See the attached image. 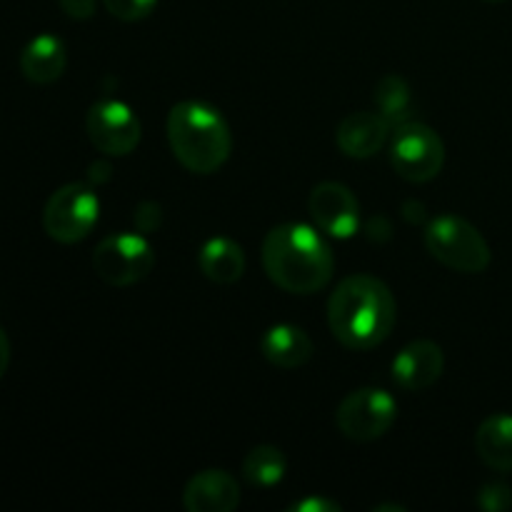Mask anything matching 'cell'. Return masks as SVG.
I'll return each mask as SVG.
<instances>
[{"instance_id":"9","label":"cell","mask_w":512,"mask_h":512,"mask_svg":"<svg viewBox=\"0 0 512 512\" xmlns=\"http://www.w3.org/2000/svg\"><path fill=\"white\" fill-rule=\"evenodd\" d=\"M85 130L95 150L105 155H130L140 143V120L123 100H98L88 110Z\"/></svg>"},{"instance_id":"12","label":"cell","mask_w":512,"mask_h":512,"mask_svg":"<svg viewBox=\"0 0 512 512\" xmlns=\"http://www.w3.org/2000/svg\"><path fill=\"white\" fill-rule=\"evenodd\" d=\"M188 512H230L240 505V485L228 470H203L183 490Z\"/></svg>"},{"instance_id":"24","label":"cell","mask_w":512,"mask_h":512,"mask_svg":"<svg viewBox=\"0 0 512 512\" xmlns=\"http://www.w3.org/2000/svg\"><path fill=\"white\" fill-rule=\"evenodd\" d=\"M8 365H10V340L8 335L3 333V328H0V380H3Z\"/></svg>"},{"instance_id":"14","label":"cell","mask_w":512,"mask_h":512,"mask_svg":"<svg viewBox=\"0 0 512 512\" xmlns=\"http://www.w3.org/2000/svg\"><path fill=\"white\" fill-rule=\"evenodd\" d=\"M263 358L280 370H295L308 363L315 353V345L303 328L293 323H278L265 330L260 340Z\"/></svg>"},{"instance_id":"5","label":"cell","mask_w":512,"mask_h":512,"mask_svg":"<svg viewBox=\"0 0 512 512\" xmlns=\"http://www.w3.org/2000/svg\"><path fill=\"white\" fill-rule=\"evenodd\" d=\"M100 218V200L85 183H68L55 190L43 210V228L55 243L73 245L93 233Z\"/></svg>"},{"instance_id":"3","label":"cell","mask_w":512,"mask_h":512,"mask_svg":"<svg viewBox=\"0 0 512 512\" xmlns=\"http://www.w3.org/2000/svg\"><path fill=\"white\" fill-rule=\"evenodd\" d=\"M168 143L185 170L210 175L228 163L233 135L218 108L203 100H183L168 113Z\"/></svg>"},{"instance_id":"18","label":"cell","mask_w":512,"mask_h":512,"mask_svg":"<svg viewBox=\"0 0 512 512\" xmlns=\"http://www.w3.org/2000/svg\"><path fill=\"white\" fill-rule=\"evenodd\" d=\"M375 105H378V113L390 123V128H400V125L413 120V90L395 73L383 75L380 83L375 85Z\"/></svg>"},{"instance_id":"11","label":"cell","mask_w":512,"mask_h":512,"mask_svg":"<svg viewBox=\"0 0 512 512\" xmlns=\"http://www.w3.org/2000/svg\"><path fill=\"white\" fill-rule=\"evenodd\" d=\"M443 370V348L433 340H413L395 355L390 373H393L398 388L408 390V393H420V390H428L430 385L438 383Z\"/></svg>"},{"instance_id":"20","label":"cell","mask_w":512,"mask_h":512,"mask_svg":"<svg viewBox=\"0 0 512 512\" xmlns=\"http://www.w3.org/2000/svg\"><path fill=\"white\" fill-rule=\"evenodd\" d=\"M158 3L160 0H103L108 13L113 15V18L123 20V23H138V20H145L148 15H153Z\"/></svg>"},{"instance_id":"21","label":"cell","mask_w":512,"mask_h":512,"mask_svg":"<svg viewBox=\"0 0 512 512\" xmlns=\"http://www.w3.org/2000/svg\"><path fill=\"white\" fill-rule=\"evenodd\" d=\"M478 505L488 512H505L512 508V490L503 483H490L480 490Z\"/></svg>"},{"instance_id":"22","label":"cell","mask_w":512,"mask_h":512,"mask_svg":"<svg viewBox=\"0 0 512 512\" xmlns=\"http://www.w3.org/2000/svg\"><path fill=\"white\" fill-rule=\"evenodd\" d=\"M58 5H60V10L68 15V18L88 20V18H93L98 0H58Z\"/></svg>"},{"instance_id":"15","label":"cell","mask_w":512,"mask_h":512,"mask_svg":"<svg viewBox=\"0 0 512 512\" xmlns=\"http://www.w3.org/2000/svg\"><path fill=\"white\" fill-rule=\"evenodd\" d=\"M68 50L60 38L50 33H40L30 40L20 53V73L35 85H50L65 73Z\"/></svg>"},{"instance_id":"16","label":"cell","mask_w":512,"mask_h":512,"mask_svg":"<svg viewBox=\"0 0 512 512\" xmlns=\"http://www.w3.org/2000/svg\"><path fill=\"white\" fill-rule=\"evenodd\" d=\"M478 458L495 473H512V415L495 413L475 433Z\"/></svg>"},{"instance_id":"6","label":"cell","mask_w":512,"mask_h":512,"mask_svg":"<svg viewBox=\"0 0 512 512\" xmlns=\"http://www.w3.org/2000/svg\"><path fill=\"white\" fill-rule=\"evenodd\" d=\"M398 420V403L388 390L360 388L345 395L335 410V425L355 443H373L383 438Z\"/></svg>"},{"instance_id":"25","label":"cell","mask_w":512,"mask_h":512,"mask_svg":"<svg viewBox=\"0 0 512 512\" xmlns=\"http://www.w3.org/2000/svg\"><path fill=\"white\" fill-rule=\"evenodd\" d=\"M485 3H503V0H485Z\"/></svg>"},{"instance_id":"4","label":"cell","mask_w":512,"mask_h":512,"mask_svg":"<svg viewBox=\"0 0 512 512\" xmlns=\"http://www.w3.org/2000/svg\"><path fill=\"white\" fill-rule=\"evenodd\" d=\"M425 248L440 265L455 273H483L493 260L483 233L460 215H438L430 220L425 228Z\"/></svg>"},{"instance_id":"13","label":"cell","mask_w":512,"mask_h":512,"mask_svg":"<svg viewBox=\"0 0 512 512\" xmlns=\"http://www.w3.org/2000/svg\"><path fill=\"white\" fill-rule=\"evenodd\" d=\"M390 123L380 113H370V110H360V113H350L340 120L338 133H335V143L343 150L348 158H373L383 150L388 143Z\"/></svg>"},{"instance_id":"1","label":"cell","mask_w":512,"mask_h":512,"mask_svg":"<svg viewBox=\"0 0 512 512\" xmlns=\"http://www.w3.org/2000/svg\"><path fill=\"white\" fill-rule=\"evenodd\" d=\"M398 323V303L388 285L375 275H348L328 300V325L335 340L350 350L383 345Z\"/></svg>"},{"instance_id":"19","label":"cell","mask_w":512,"mask_h":512,"mask_svg":"<svg viewBox=\"0 0 512 512\" xmlns=\"http://www.w3.org/2000/svg\"><path fill=\"white\" fill-rule=\"evenodd\" d=\"M288 473V460L275 445H258L243 458V478L255 488H273Z\"/></svg>"},{"instance_id":"10","label":"cell","mask_w":512,"mask_h":512,"mask_svg":"<svg viewBox=\"0 0 512 512\" xmlns=\"http://www.w3.org/2000/svg\"><path fill=\"white\" fill-rule=\"evenodd\" d=\"M308 210L318 228L330 238L348 240L360 228V203L353 190L340 183L315 185L308 198Z\"/></svg>"},{"instance_id":"2","label":"cell","mask_w":512,"mask_h":512,"mask_svg":"<svg viewBox=\"0 0 512 512\" xmlns=\"http://www.w3.org/2000/svg\"><path fill=\"white\" fill-rule=\"evenodd\" d=\"M263 268L285 293L313 295L333 280L335 258L318 230L303 223H283L265 235Z\"/></svg>"},{"instance_id":"7","label":"cell","mask_w":512,"mask_h":512,"mask_svg":"<svg viewBox=\"0 0 512 512\" xmlns=\"http://www.w3.org/2000/svg\"><path fill=\"white\" fill-rule=\"evenodd\" d=\"M390 163L395 173L408 183H428L438 178L445 165L443 138L425 123L410 120L395 130Z\"/></svg>"},{"instance_id":"8","label":"cell","mask_w":512,"mask_h":512,"mask_svg":"<svg viewBox=\"0 0 512 512\" xmlns=\"http://www.w3.org/2000/svg\"><path fill=\"white\" fill-rule=\"evenodd\" d=\"M155 265V250L143 235L118 233L100 240L93 253V270L103 283L113 288H128L150 275Z\"/></svg>"},{"instance_id":"17","label":"cell","mask_w":512,"mask_h":512,"mask_svg":"<svg viewBox=\"0 0 512 512\" xmlns=\"http://www.w3.org/2000/svg\"><path fill=\"white\" fill-rule=\"evenodd\" d=\"M198 268L210 283L233 285L245 273V253L235 240L218 235L200 248Z\"/></svg>"},{"instance_id":"23","label":"cell","mask_w":512,"mask_h":512,"mask_svg":"<svg viewBox=\"0 0 512 512\" xmlns=\"http://www.w3.org/2000/svg\"><path fill=\"white\" fill-rule=\"evenodd\" d=\"M293 512H340V505L328 498H305L290 505Z\"/></svg>"}]
</instances>
